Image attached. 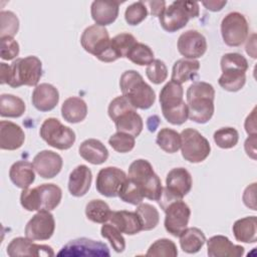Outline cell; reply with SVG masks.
<instances>
[{
  "instance_id": "44",
  "label": "cell",
  "mask_w": 257,
  "mask_h": 257,
  "mask_svg": "<svg viewBox=\"0 0 257 257\" xmlns=\"http://www.w3.org/2000/svg\"><path fill=\"white\" fill-rule=\"evenodd\" d=\"M100 234L103 238L109 241L112 249L115 252L121 253L125 249V240L121 235V232L111 223H103L100 229Z\"/></svg>"
},
{
  "instance_id": "34",
  "label": "cell",
  "mask_w": 257,
  "mask_h": 257,
  "mask_svg": "<svg viewBox=\"0 0 257 257\" xmlns=\"http://www.w3.org/2000/svg\"><path fill=\"white\" fill-rule=\"evenodd\" d=\"M246 82V72L240 69H224L222 70V74L218 79L219 85L231 92H235L240 90Z\"/></svg>"
},
{
  "instance_id": "22",
  "label": "cell",
  "mask_w": 257,
  "mask_h": 257,
  "mask_svg": "<svg viewBox=\"0 0 257 257\" xmlns=\"http://www.w3.org/2000/svg\"><path fill=\"white\" fill-rule=\"evenodd\" d=\"M24 141H25V134L18 124L9 120H1L0 122L1 150L15 151L22 147Z\"/></svg>"
},
{
  "instance_id": "1",
  "label": "cell",
  "mask_w": 257,
  "mask_h": 257,
  "mask_svg": "<svg viewBox=\"0 0 257 257\" xmlns=\"http://www.w3.org/2000/svg\"><path fill=\"white\" fill-rule=\"evenodd\" d=\"M189 118L197 123L208 122L215 110V89L212 84L205 81H195L186 93Z\"/></svg>"
},
{
  "instance_id": "17",
  "label": "cell",
  "mask_w": 257,
  "mask_h": 257,
  "mask_svg": "<svg viewBox=\"0 0 257 257\" xmlns=\"http://www.w3.org/2000/svg\"><path fill=\"white\" fill-rule=\"evenodd\" d=\"M178 50L184 58L196 59L203 56L207 50L205 36L197 30H187L178 39Z\"/></svg>"
},
{
  "instance_id": "32",
  "label": "cell",
  "mask_w": 257,
  "mask_h": 257,
  "mask_svg": "<svg viewBox=\"0 0 257 257\" xmlns=\"http://www.w3.org/2000/svg\"><path fill=\"white\" fill-rule=\"evenodd\" d=\"M200 69V62L197 59L181 58L177 60L172 69V80L177 83H184L193 79Z\"/></svg>"
},
{
  "instance_id": "55",
  "label": "cell",
  "mask_w": 257,
  "mask_h": 257,
  "mask_svg": "<svg viewBox=\"0 0 257 257\" xmlns=\"http://www.w3.org/2000/svg\"><path fill=\"white\" fill-rule=\"evenodd\" d=\"M10 79V65L1 62L0 63V83L8 84Z\"/></svg>"
},
{
  "instance_id": "5",
  "label": "cell",
  "mask_w": 257,
  "mask_h": 257,
  "mask_svg": "<svg viewBox=\"0 0 257 257\" xmlns=\"http://www.w3.org/2000/svg\"><path fill=\"white\" fill-rule=\"evenodd\" d=\"M127 178L140 187L145 198L153 201L160 200L164 188L149 161L144 159L134 161L128 167Z\"/></svg>"
},
{
  "instance_id": "3",
  "label": "cell",
  "mask_w": 257,
  "mask_h": 257,
  "mask_svg": "<svg viewBox=\"0 0 257 257\" xmlns=\"http://www.w3.org/2000/svg\"><path fill=\"white\" fill-rule=\"evenodd\" d=\"M184 89L173 80L167 82L160 92V103L164 117L172 124L180 125L189 118L188 105L183 99Z\"/></svg>"
},
{
  "instance_id": "50",
  "label": "cell",
  "mask_w": 257,
  "mask_h": 257,
  "mask_svg": "<svg viewBox=\"0 0 257 257\" xmlns=\"http://www.w3.org/2000/svg\"><path fill=\"white\" fill-rule=\"evenodd\" d=\"M19 54V44L13 37L1 38V58L12 60Z\"/></svg>"
},
{
  "instance_id": "53",
  "label": "cell",
  "mask_w": 257,
  "mask_h": 257,
  "mask_svg": "<svg viewBox=\"0 0 257 257\" xmlns=\"http://www.w3.org/2000/svg\"><path fill=\"white\" fill-rule=\"evenodd\" d=\"M244 148L247 156H249L253 160H256V135L250 136L245 141Z\"/></svg>"
},
{
  "instance_id": "20",
  "label": "cell",
  "mask_w": 257,
  "mask_h": 257,
  "mask_svg": "<svg viewBox=\"0 0 257 257\" xmlns=\"http://www.w3.org/2000/svg\"><path fill=\"white\" fill-rule=\"evenodd\" d=\"M207 242V253L210 257H240L244 254V247L233 244L223 235H216Z\"/></svg>"
},
{
  "instance_id": "29",
  "label": "cell",
  "mask_w": 257,
  "mask_h": 257,
  "mask_svg": "<svg viewBox=\"0 0 257 257\" xmlns=\"http://www.w3.org/2000/svg\"><path fill=\"white\" fill-rule=\"evenodd\" d=\"M113 121L117 132L132 135L135 138L142 133L144 127L143 118L137 112L136 108H132L122 112Z\"/></svg>"
},
{
  "instance_id": "57",
  "label": "cell",
  "mask_w": 257,
  "mask_h": 257,
  "mask_svg": "<svg viewBox=\"0 0 257 257\" xmlns=\"http://www.w3.org/2000/svg\"><path fill=\"white\" fill-rule=\"evenodd\" d=\"M245 48H246V52H247L252 58H256V41H255V34H252L251 38L248 39Z\"/></svg>"
},
{
  "instance_id": "12",
  "label": "cell",
  "mask_w": 257,
  "mask_h": 257,
  "mask_svg": "<svg viewBox=\"0 0 257 257\" xmlns=\"http://www.w3.org/2000/svg\"><path fill=\"white\" fill-rule=\"evenodd\" d=\"M221 34L228 46H240L249 34V25L245 16L239 12L228 13L222 19Z\"/></svg>"
},
{
  "instance_id": "51",
  "label": "cell",
  "mask_w": 257,
  "mask_h": 257,
  "mask_svg": "<svg viewBox=\"0 0 257 257\" xmlns=\"http://www.w3.org/2000/svg\"><path fill=\"white\" fill-rule=\"evenodd\" d=\"M242 199L246 207L256 211V183L249 185L245 189Z\"/></svg>"
},
{
  "instance_id": "47",
  "label": "cell",
  "mask_w": 257,
  "mask_h": 257,
  "mask_svg": "<svg viewBox=\"0 0 257 257\" xmlns=\"http://www.w3.org/2000/svg\"><path fill=\"white\" fill-rule=\"evenodd\" d=\"M146 74L150 81L155 84H160L168 77L167 65L161 59H154V61L147 66Z\"/></svg>"
},
{
  "instance_id": "37",
  "label": "cell",
  "mask_w": 257,
  "mask_h": 257,
  "mask_svg": "<svg viewBox=\"0 0 257 257\" xmlns=\"http://www.w3.org/2000/svg\"><path fill=\"white\" fill-rule=\"evenodd\" d=\"M137 39L133 34L120 33L110 39V51L114 60L126 57L131 48L137 43Z\"/></svg>"
},
{
  "instance_id": "14",
  "label": "cell",
  "mask_w": 257,
  "mask_h": 257,
  "mask_svg": "<svg viewBox=\"0 0 257 257\" xmlns=\"http://www.w3.org/2000/svg\"><path fill=\"white\" fill-rule=\"evenodd\" d=\"M58 256H109L110 252L105 243L88 238H77L66 243Z\"/></svg>"
},
{
  "instance_id": "6",
  "label": "cell",
  "mask_w": 257,
  "mask_h": 257,
  "mask_svg": "<svg viewBox=\"0 0 257 257\" xmlns=\"http://www.w3.org/2000/svg\"><path fill=\"white\" fill-rule=\"evenodd\" d=\"M199 3L195 1H174L159 16L164 30L176 32L187 25L191 18L199 16Z\"/></svg>"
},
{
  "instance_id": "33",
  "label": "cell",
  "mask_w": 257,
  "mask_h": 257,
  "mask_svg": "<svg viewBox=\"0 0 257 257\" xmlns=\"http://www.w3.org/2000/svg\"><path fill=\"white\" fill-rule=\"evenodd\" d=\"M26 109L25 102L22 98L4 93L0 96V114L3 117H19Z\"/></svg>"
},
{
  "instance_id": "48",
  "label": "cell",
  "mask_w": 257,
  "mask_h": 257,
  "mask_svg": "<svg viewBox=\"0 0 257 257\" xmlns=\"http://www.w3.org/2000/svg\"><path fill=\"white\" fill-rule=\"evenodd\" d=\"M221 69H240L244 72L248 70V61L247 59L240 53L230 52L226 53L221 58Z\"/></svg>"
},
{
  "instance_id": "9",
  "label": "cell",
  "mask_w": 257,
  "mask_h": 257,
  "mask_svg": "<svg viewBox=\"0 0 257 257\" xmlns=\"http://www.w3.org/2000/svg\"><path fill=\"white\" fill-rule=\"evenodd\" d=\"M193 181L191 174L185 168H174L166 177V188L160 198L162 209L170 202L182 200L192 189Z\"/></svg>"
},
{
  "instance_id": "7",
  "label": "cell",
  "mask_w": 257,
  "mask_h": 257,
  "mask_svg": "<svg viewBox=\"0 0 257 257\" xmlns=\"http://www.w3.org/2000/svg\"><path fill=\"white\" fill-rule=\"evenodd\" d=\"M42 76V62L34 56L16 58L10 64V79L8 85L19 87L21 85L37 86Z\"/></svg>"
},
{
  "instance_id": "31",
  "label": "cell",
  "mask_w": 257,
  "mask_h": 257,
  "mask_svg": "<svg viewBox=\"0 0 257 257\" xmlns=\"http://www.w3.org/2000/svg\"><path fill=\"white\" fill-rule=\"evenodd\" d=\"M180 245L184 252L194 254L199 252L206 242V236L202 230L196 227L186 228L179 235Z\"/></svg>"
},
{
  "instance_id": "54",
  "label": "cell",
  "mask_w": 257,
  "mask_h": 257,
  "mask_svg": "<svg viewBox=\"0 0 257 257\" xmlns=\"http://www.w3.org/2000/svg\"><path fill=\"white\" fill-rule=\"evenodd\" d=\"M146 5H149L151 8V14L153 16H160L162 12L166 8V2L165 1H147L144 2Z\"/></svg>"
},
{
  "instance_id": "38",
  "label": "cell",
  "mask_w": 257,
  "mask_h": 257,
  "mask_svg": "<svg viewBox=\"0 0 257 257\" xmlns=\"http://www.w3.org/2000/svg\"><path fill=\"white\" fill-rule=\"evenodd\" d=\"M136 213L142 224V229L144 231H150L157 227L160 222L159 211L151 204L141 203L136 209Z\"/></svg>"
},
{
  "instance_id": "4",
  "label": "cell",
  "mask_w": 257,
  "mask_h": 257,
  "mask_svg": "<svg viewBox=\"0 0 257 257\" xmlns=\"http://www.w3.org/2000/svg\"><path fill=\"white\" fill-rule=\"evenodd\" d=\"M61 189L55 184H42L35 188L24 189L20 195V204L27 211H52L60 203Z\"/></svg>"
},
{
  "instance_id": "11",
  "label": "cell",
  "mask_w": 257,
  "mask_h": 257,
  "mask_svg": "<svg viewBox=\"0 0 257 257\" xmlns=\"http://www.w3.org/2000/svg\"><path fill=\"white\" fill-rule=\"evenodd\" d=\"M181 135V151L183 158L190 163L205 161L211 152L209 141L195 128H185Z\"/></svg>"
},
{
  "instance_id": "46",
  "label": "cell",
  "mask_w": 257,
  "mask_h": 257,
  "mask_svg": "<svg viewBox=\"0 0 257 257\" xmlns=\"http://www.w3.org/2000/svg\"><path fill=\"white\" fill-rule=\"evenodd\" d=\"M148 15V8L143 1H138L126 7L124 19L130 25H138L143 22Z\"/></svg>"
},
{
  "instance_id": "18",
  "label": "cell",
  "mask_w": 257,
  "mask_h": 257,
  "mask_svg": "<svg viewBox=\"0 0 257 257\" xmlns=\"http://www.w3.org/2000/svg\"><path fill=\"white\" fill-rule=\"evenodd\" d=\"M7 254L10 257L17 256H54L52 248L48 245L35 244L27 237H17L11 240L7 246Z\"/></svg>"
},
{
  "instance_id": "43",
  "label": "cell",
  "mask_w": 257,
  "mask_h": 257,
  "mask_svg": "<svg viewBox=\"0 0 257 257\" xmlns=\"http://www.w3.org/2000/svg\"><path fill=\"white\" fill-rule=\"evenodd\" d=\"M19 30V20L12 11L0 12V38L13 37Z\"/></svg>"
},
{
  "instance_id": "39",
  "label": "cell",
  "mask_w": 257,
  "mask_h": 257,
  "mask_svg": "<svg viewBox=\"0 0 257 257\" xmlns=\"http://www.w3.org/2000/svg\"><path fill=\"white\" fill-rule=\"evenodd\" d=\"M117 197H119L121 201L136 206L143 203L145 198L140 187L128 178H126V180L121 185Z\"/></svg>"
},
{
  "instance_id": "24",
  "label": "cell",
  "mask_w": 257,
  "mask_h": 257,
  "mask_svg": "<svg viewBox=\"0 0 257 257\" xmlns=\"http://www.w3.org/2000/svg\"><path fill=\"white\" fill-rule=\"evenodd\" d=\"M119 2L116 1H93L90 13L95 24L106 26L115 21L118 15Z\"/></svg>"
},
{
  "instance_id": "36",
  "label": "cell",
  "mask_w": 257,
  "mask_h": 257,
  "mask_svg": "<svg viewBox=\"0 0 257 257\" xmlns=\"http://www.w3.org/2000/svg\"><path fill=\"white\" fill-rule=\"evenodd\" d=\"M156 142L164 152L174 154L181 148V135L175 130L164 127L158 133Z\"/></svg>"
},
{
  "instance_id": "15",
  "label": "cell",
  "mask_w": 257,
  "mask_h": 257,
  "mask_svg": "<svg viewBox=\"0 0 257 257\" xmlns=\"http://www.w3.org/2000/svg\"><path fill=\"white\" fill-rule=\"evenodd\" d=\"M126 178V174L116 167L103 168L98 172L96 176V190L100 195L104 197H117L118 191Z\"/></svg>"
},
{
  "instance_id": "41",
  "label": "cell",
  "mask_w": 257,
  "mask_h": 257,
  "mask_svg": "<svg viewBox=\"0 0 257 257\" xmlns=\"http://www.w3.org/2000/svg\"><path fill=\"white\" fill-rule=\"evenodd\" d=\"M215 144L221 149H232L239 141V134L236 128L227 126L221 127L214 133L213 136Z\"/></svg>"
},
{
  "instance_id": "56",
  "label": "cell",
  "mask_w": 257,
  "mask_h": 257,
  "mask_svg": "<svg viewBox=\"0 0 257 257\" xmlns=\"http://www.w3.org/2000/svg\"><path fill=\"white\" fill-rule=\"evenodd\" d=\"M227 1H203L202 4L210 11H220L225 5Z\"/></svg>"
},
{
  "instance_id": "19",
  "label": "cell",
  "mask_w": 257,
  "mask_h": 257,
  "mask_svg": "<svg viewBox=\"0 0 257 257\" xmlns=\"http://www.w3.org/2000/svg\"><path fill=\"white\" fill-rule=\"evenodd\" d=\"M32 164L34 170L41 178L52 179L60 173L63 161L57 153L44 150L34 157Z\"/></svg>"
},
{
  "instance_id": "10",
  "label": "cell",
  "mask_w": 257,
  "mask_h": 257,
  "mask_svg": "<svg viewBox=\"0 0 257 257\" xmlns=\"http://www.w3.org/2000/svg\"><path fill=\"white\" fill-rule=\"evenodd\" d=\"M39 135L48 146L57 150H68L75 143V133L55 117H48L42 122Z\"/></svg>"
},
{
  "instance_id": "45",
  "label": "cell",
  "mask_w": 257,
  "mask_h": 257,
  "mask_svg": "<svg viewBox=\"0 0 257 257\" xmlns=\"http://www.w3.org/2000/svg\"><path fill=\"white\" fill-rule=\"evenodd\" d=\"M108 144L109 146L117 153H128L131 152L136 145V140L135 137L132 135L121 133V132H116L110 138L108 139Z\"/></svg>"
},
{
  "instance_id": "40",
  "label": "cell",
  "mask_w": 257,
  "mask_h": 257,
  "mask_svg": "<svg viewBox=\"0 0 257 257\" xmlns=\"http://www.w3.org/2000/svg\"><path fill=\"white\" fill-rule=\"evenodd\" d=\"M126 58L138 65H149L154 61V51L145 43L137 42L128 51Z\"/></svg>"
},
{
  "instance_id": "8",
  "label": "cell",
  "mask_w": 257,
  "mask_h": 257,
  "mask_svg": "<svg viewBox=\"0 0 257 257\" xmlns=\"http://www.w3.org/2000/svg\"><path fill=\"white\" fill-rule=\"evenodd\" d=\"M83 49L102 62L115 61L110 51V38L105 27L93 24L84 29L80 37Z\"/></svg>"
},
{
  "instance_id": "28",
  "label": "cell",
  "mask_w": 257,
  "mask_h": 257,
  "mask_svg": "<svg viewBox=\"0 0 257 257\" xmlns=\"http://www.w3.org/2000/svg\"><path fill=\"white\" fill-rule=\"evenodd\" d=\"M61 115L70 123L80 122L87 115V104L81 97L70 96L61 105Z\"/></svg>"
},
{
  "instance_id": "16",
  "label": "cell",
  "mask_w": 257,
  "mask_h": 257,
  "mask_svg": "<svg viewBox=\"0 0 257 257\" xmlns=\"http://www.w3.org/2000/svg\"><path fill=\"white\" fill-rule=\"evenodd\" d=\"M55 230V221L49 211H38L26 224L25 236L33 241L51 238Z\"/></svg>"
},
{
  "instance_id": "27",
  "label": "cell",
  "mask_w": 257,
  "mask_h": 257,
  "mask_svg": "<svg viewBox=\"0 0 257 257\" xmlns=\"http://www.w3.org/2000/svg\"><path fill=\"white\" fill-rule=\"evenodd\" d=\"M9 178L16 187L22 190L27 189L35 180L33 164L27 161H18L14 163L10 167Z\"/></svg>"
},
{
  "instance_id": "26",
  "label": "cell",
  "mask_w": 257,
  "mask_h": 257,
  "mask_svg": "<svg viewBox=\"0 0 257 257\" xmlns=\"http://www.w3.org/2000/svg\"><path fill=\"white\" fill-rule=\"evenodd\" d=\"M78 152L80 157L92 165H101L108 158V151L105 146L96 139H87L83 141Z\"/></svg>"
},
{
  "instance_id": "49",
  "label": "cell",
  "mask_w": 257,
  "mask_h": 257,
  "mask_svg": "<svg viewBox=\"0 0 257 257\" xmlns=\"http://www.w3.org/2000/svg\"><path fill=\"white\" fill-rule=\"evenodd\" d=\"M132 108H135V107L131 104L128 99L123 95H119L110 101V103L108 104L107 113L110 119L114 120L119 114Z\"/></svg>"
},
{
  "instance_id": "2",
  "label": "cell",
  "mask_w": 257,
  "mask_h": 257,
  "mask_svg": "<svg viewBox=\"0 0 257 257\" xmlns=\"http://www.w3.org/2000/svg\"><path fill=\"white\" fill-rule=\"evenodd\" d=\"M119 87L135 108L148 109L156 100L155 90L136 70H125L119 79Z\"/></svg>"
},
{
  "instance_id": "13",
  "label": "cell",
  "mask_w": 257,
  "mask_h": 257,
  "mask_svg": "<svg viewBox=\"0 0 257 257\" xmlns=\"http://www.w3.org/2000/svg\"><path fill=\"white\" fill-rule=\"evenodd\" d=\"M163 210L166 214L165 229L171 235L179 237L188 226L191 216L190 207L183 200H175L166 205Z\"/></svg>"
},
{
  "instance_id": "25",
  "label": "cell",
  "mask_w": 257,
  "mask_h": 257,
  "mask_svg": "<svg viewBox=\"0 0 257 257\" xmlns=\"http://www.w3.org/2000/svg\"><path fill=\"white\" fill-rule=\"evenodd\" d=\"M109 222L121 233L126 235H135L143 230L141 221L136 212L125 210L112 211Z\"/></svg>"
},
{
  "instance_id": "52",
  "label": "cell",
  "mask_w": 257,
  "mask_h": 257,
  "mask_svg": "<svg viewBox=\"0 0 257 257\" xmlns=\"http://www.w3.org/2000/svg\"><path fill=\"white\" fill-rule=\"evenodd\" d=\"M255 111L256 108L254 107L253 110L251 111V113L246 117L245 119V123H244V127L246 133L249 136H254L256 135V117H255Z\"/></svg>"
},
{
  "instance_id": "35",
  "label": "cell",
  "mask_w": 257,
  "mask_h": 257,
  "mask_svg": "<svg viewBox=\"0 0 257 257\" xmlns=\"http://www.w3.org/2000/svg\"><path fill=\"white\" fill-rule=\"evenodd\" d=\"M111 210L109 206L102 200L95 199L89 201L85 206V215L88 220L93 223L103 224L109 221Z\"/></svg>"
},
{
  "instance_id": "42",
  "label": "cell",
  "mask_w": 257,
  "mask_h": 257,
  "mask_svg": "<svg viewBox=\"0 0 257 257\" xmlns=\"http://www.w3.org/2000/svg\"><path fill=\"white\" fill-rule=\"evenodd\" d=\"M147 256H165L176 257L178 255V249L176 244L167 238L156 240L148 249Z\"/></svg>"
},
{
  "instance_id": "23",
  "label": "cell",
  "mask_w": 257,
  "mask_h": 257,
  "mask_svg": "<svg viewBox=\"0 0 257 257\" xmlns=\"http://www.w3.org/2000/svg\"><path fill=\"white\" fill-rule=\"evenodd\" d=\"M92 173L85 165H78L69 174L68 190L74 197L84 196L91 185Z\"/></svg>"
},
{
  "instance_id": "30",
  "label": "cell",
  "mask_w": 257,
  "mask_h": 257,
  "mask_svg": "<svg viewBox=\"0 0 257 257\" xmlns=\"http://www.w3.org/2000/svg\"><path fill=\"white\" fill-rule=\"evenodd\" d=\"M232 230L237 241L243 243H255L257 241L256 216H248L235 221Z\"/></svg>"
},
{
  "instance_id": "21",
  "label": "cell",
  "mask_w": 257,
  "mask_h": 257,
  "mask_svg": "<svg viewBox=\"0 0 257 257\" xmlns=\"http://www.w3.org/2000/svg\"><path fill=\"white\" fill-rule=\"evenodd\" d=\"M32 104L39 111L52 110L59 101V92L50 83H40L35 86L32 96Z\"/></svg>"
}]
</instances>
